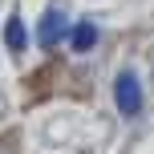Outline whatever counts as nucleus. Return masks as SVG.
Here are the masks:
<instances>
[{
	"mask_svg": "<svg viewBox=\"0 0 154 154\" xmlns=\"http://www.w3.org/2000/svg\"><path fill=\"white\" fill-rule=\"evenodd\" d=\"M37 37H41V49H53V45H61V41L69 37V16H65L61 4H49V12L41 16Z\"/></svg>",
	"mask_w": 154,
	"mask_h": 154,
	"instance_id": "nucleus-1",
	"label": "nucleus"
},
{
	"mask_svg": "<svg viewBox=\"0 0 154 154\" xmlns=\"http://www.w3.org/2000/svg\"><path fill=\"white\" fill-rule=\"evenodd\" d=\"M114 97H118V109H122L126 118H134L142 109V81H138V73H118V81H114Z\"/></svg>",
	"mask_w": 154,
	"mask_h": 154,
	"instance_id": "nucleus-2",
	"label": "nucleus"
},
{
	"mask_svg": "<svg viewBox=\"0 0 154 154\" xmlns=\"http://www.w3.org/2000/svg\"><path fill=\"white\" fill-rule=\"evenodd\" d=\"M69 45H73V53H89V49L97 45V24H93V20L69 24Z\"/></svg>",
	"mask_w": 154,
	"mask_h": 154,
	"instance_id": "nucleus-3",
	"label": "nucleus"
},
{
	"mask_svg": "<svg viewBox=\"0 0 154 154\" xmlns=\"http://www.w3.org/2000/svg\"><path fill=\"white\" fill-rule=\"evenodd\" d=\"M4 45L12 49V53H24L29 37H24V24H20V16H8V24H4Z\"/></svg>",
	"mask_w": 154,
	"mask_h": 154,
	"instance_id": "nucleus-4",
	"label": "nucleus"
}]
</instances>
